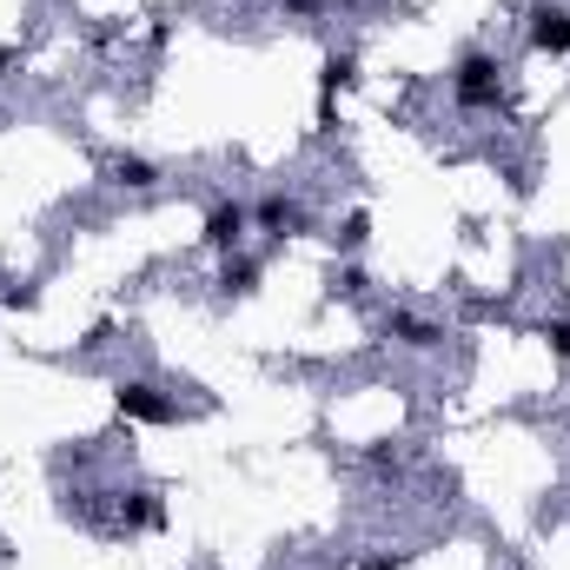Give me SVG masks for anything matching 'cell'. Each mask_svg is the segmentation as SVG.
Masks as SVG:
<instances>
[{"mask_svg": "<svg viewBox=\"0 0 570 570\" xmlns=\"http://www.w3.org/2000/svg\"><path fill=\"white\" fill-rule=\"evenodd\" d=\"M505 66L492 60V53H464L458 60V80H451V87H458V107H498L505 100V80H498Z\"/></svg>", "mask_w": 570, "mask_h": 570, "instance_id": "1", "label": "cell"}, {"mask_svg": "<svg viewBox=\"0 0 570 570\" xmlns=\"http://www.w3.org/2000/svg\"><path fill=\"white\" fill-rule=\"evenodd\" d=\"M531 47L570 53V8H550V0H537V8H531Z\"/></svg>", "mask_w": 570, "mask_h": 570, "instance_id": "2", "label": "cell"}, {"mask_svg": "<svg viewBox=\"0 0 570 570\" xmlns=\"http://www.w3.org/2000/svg\"><path fill=\"white\" fill-rule=\"evenodd\" d=\"M113 404H120V419H140V425H167V419H173V404L159 398L153 385H120Z\"/></svg>", "mask_w": 570, "mask_h": 570, "instance_id": "3", "label": "cell"}, {"mask_svg": "<svg viewBox=\"0 0 570 570\" xmlns=\"http://www.w3.org/2000/svg\"><path fill=\"white\" fill-rule=\"evenodd\" d=\"M239 239H246V206H213L206 213V246L213 253H232Z\"/></svg>", "mask_w": 570, "mask_h": 570, "instance_id": "4", "label": "cell"}, {"mask_svg": "<svg viewBox=\"0 0 570 570\" xmlns=\"http://www.w3.org/2000/svg\"><path fill=\"white\" fill-rule=\"evenodd\" d=\"M385 332H391V339H404V345H419V352L445 339V332H438V325H425V318H404V312H398V318L385 325Z\"/></svg>", "mask_w": 570, "mask_h": 570, "instance_id": "5", "label": "cell"}, {"mask_svg": "<svg viewBox=\"0 0 570 570\" xmlns=\"http://www.w3.org/2000/svg\"><path fill=\"white\" fill-rule=\"evenodd\" d=\"M259 219H266V226H279V232H299V226H305V213H299L292 199H279V193H272V199H259Z\"/></svg>", "mask_w": 570, "mask_h": 570, "instance_id": "6", "label": "cell"}, {"mask_svg": "<svg viewBox=\"0 0 570 570\" xmlns=\"http://www.w3.org/2000/svg\"><path fill=\"white\" fill-rule=\"evenodd\" d=\"M318 80H325V100H332L339 87H352V80H359V60H352V53H332V60H325V73H318Z\"/></svg>", "mask_w": 570, "mask_h": 570, "instance_id": "7", "label": "cell"}, {"mask_svg": "<svg viewBox=\"0 0 570 570\" xmlns=\"http://www.w3.org/2000/svg\"><path fill=\"white\" fill-rule=\"evenodd\" d=\"M113 180H126V186H153L159 173H153V159H140V153H120V159H113Z\"/></svg>", "mask_w": 570, "mask_h": 570, "instance_id": "8", "label": "cell"}, {"mask_svg": "<svg viewBox=\"0 0 570 570\" xmlns=\"http://www.w3.org/2000/svg\"><path fill=\"white\" fill-rule=\"evenodd\" d=\"M253 279H259V266H253V259H226V272H219V286H226L232 299H246V292H253Z\"/></svg>", "mask_w": 570, "mask_h": 570, "instance_id": "9", "label": "cell"}, {"mask_svg": "<svg viewBox=\"0 0 570 570\" xmlns=\"http://www.w3.org/2000/svg\"><path fill=\"white\" fill-rule=\"evenodd\" d=\"M126 524H133V531H153V524H159V498H133V505H126Z\"/></svg>", "mask_w": 570, "mask_h": 570, "instance_id": "10", "label": "cell"}, {"mask_svg": "<svg viewBox=\"0 0 570 570\" xmlns=\"http://www.w3.org/2000/svg\"><path fill=\"white\" fill-rule=\"evenodd\" d=\"M365 232H372V219H365V213H352V219L339 226V246H365Z\"/></svg>", "mask_w": 570, "mask_h": 570, "instance_id": "11", "label": "cell"}, {"mask_svg": "<svg viewBox=\"0 0 570 570\" xmlns=\"http://www.w3.org/2000/svg\"><path fill=\"white\" fill-rule=\"evenodd\" d=\"M544 339H550V352H557V359H570V318H557Z\"/></svg>", "mask_w": 570, "mask_h": 570, "instance_id": "12", "label": "cell"}, {"mask_svg": "<svg viewBox=\"0 0 570 570\" xmlns=\"http://www.w3.org/2000/svg\"><path fill=\"white\" fill-rule=\"evenodd\" d=\"M286 8H292V14H318V0H286Z\"/></svg>", "mask_w": 570, "mask_h": 570, "instance_id": "13", "label": "cell"}, {"mask_svg": "<svg viewBox=\"0 0 570 570\" xmlns=\"http://www.w3.org/2000/svg\"><path fill=\"white\" fill-rule=\"evenodd\" d=\"M365 570H398V557H372V563H365Z\"/></svg>", "mask_w": 570, "mask_h": 570, "instance_id": "14", "label": "cell"}]
</instances>
